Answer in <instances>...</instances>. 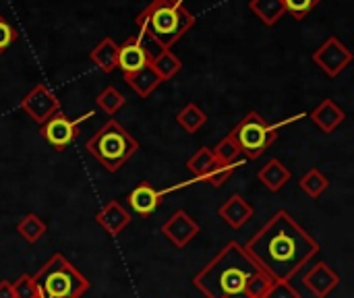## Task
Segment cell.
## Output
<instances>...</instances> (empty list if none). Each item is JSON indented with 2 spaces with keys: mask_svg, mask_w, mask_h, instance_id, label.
<instances>
[{
  "mask_svg": "<svg viewBox=\"0 0 354 298\" xmlns=\"http://www.w3.org/2000/svg\"><path fill=\"white\" fill-rule=\"evenodd\" d=\"M243 247L278 282H290L319 253L317 241L286 209L276 212Z\"/></svg>",
  "mask_w": 354,
  "mask_h": 298,
  "instance_id": "cell-1",
  "label": "cell"
},
{
  "mask_svg": "<svg viewBox=\"0 0 354 298\" xmlns=\"http://www.w3.org/2000/svg\"><path fill=\"white\" fill-rule=\"evenodd\" d=\"M274 282L236 241H230L193 278V286L205 298H266Z\"/></svg>",
  "mask_w": 354,
  "mask_h": 298,
  "instance_id": "cell-2",
  "label": "cell"
},
{
  "mask_svg": "<svg viewBox=\"0 0 354 298\" xmlns=\"http://www.w3.org/2000/svg\"><path fill=\"white\" fill-rule=\"evenodd\" d=\"M135 23L149 52L153 46L162 52L170 50L195 25V15L185 6V0H151L135 17Z\"/></svg>",
  "mask_w": 354,
  "mask_h": 298,
  "instance_id": "cell-3",
  "label": "cell"
},
{
  "mask_svg": "<svg viewBox=\"0 0 354 298\" xmlns=\"http://www.w3.org/2000/svg\"><path fill=\"white\" fill-rule=\"evenodd\" d=\"M33 280L44 298H83L91 288L89 280L62 253H54Z\"/></svg>",
  "mask_w": 354,
  "mask_h": 298,
  "instance_id": "cell-4",
  "label": "cell"
},
{
  "mask_svg": "<svg viewBox=\"0 0 354 298\" xmlns=\"http://www.w3.org/2000/svg\"><path fill=\"white\" fill-rule=\"evenodd\" d=\"M85 147L104 166V170L118 172L137 153L139 143L118 120L112 118L87 141Z\"/></svg>",
  "mask_w": 354,
  "mask_h": 298,
  "instance_id": "cell-5",
  "label": "cell"
},
{
  "mask_svg": "<svg viewBox=\"0 0 354 298\" xmlns=\"http://www.w3.org/2000/svg\"><path fill=\"white\" fill-rule=\"evenodd\" d=\"M230 135L247 160H259L278 141V127L270 124L259 112H249Z\"/></svg>",
  "mask_w": 354,
  "mask_h": 298,
  "instance_id": "cell-6",
  "label": "cell"
},
{
  "mask_svg": "<svg viewBox=\"0 0 354 298\" xmlns=\"http://www.w3.org/2000/svg\"><path fill=\"white\" fill-rule=\"evenodd\" d=\"M19 108H21L33 122H37V124L41 127V124H44L46 120H50L56 112H60V100L56 97V93H54L48 85L39 83V85L31 87V89L23 95V100L19 102Z\"/></svg>",
  "mask_w": 354,
  "mask_h": 298,
  "instance_id": "cell-7",
  "label": "cell"
},
{
  "mask_svg": "<svg viewBox=\"0 0 354 298\" xmlns=\"http://www.w3.org/2000/svg\"><path fill=\"white\" fill-rule=\"evenodd\" d=\"M89 116H93L91 112L89 114H83L81 118H77V120H71V118H66L62 112H56L50 120H46L44 124H41V137L56 149V151H62V149H66L77 137H79V124H81V120H85V118H89Z\"/></svg>",
  "mask_w": 354,
  "mask_h": 298,
  "instance_id": "cell-8",
  "label": "cell"
},
{
  "mask_svg": "<svg viewBox=\"0 0 354 298\" xmlns=\"http://www.w3.org/2000/svg\"><path fill=\"white\" fill-rule=\"evenodd\" d=\"M313 62L328 75V77H338L351 62H353V52L338 39V37H328L315 52H313Z\"/></svg>",
  "mask_w": 354,
  "mask_h": 298,
  "instance_id": "cell-9",
  "label": "cell"
},
{
  "mask_svg": "<svg viewBox=\"0 0 354 298\" xmlns=\"http://www.w3.org/2000/svg\"><path fill=\"white\" fill-rule=\"evenodd\" d=\"M199 230H201L199 224L185 209H176L160 228V232L166 236V241L176 249H185L199 234Z\"/></svg>",
  "mask_w": 354,
  "mask_h": 298,
  "instance_id": "cell-10",
  "label": "cell"
},
{
  "mask_svg": "<svg viewBox=\"0 0 354 298\" xmlns=\"http://www.w3.org/2000/svg\"><path fill=\"white\" fill-rule=\"evenodd\" d=\"M149 60H151V52H149V48H147V44L143 41L141 35H133L122 46H118V64H116V68H120L124 75L147 66Z\"/></svg>",
  "mask_w": 354,
  "mask_h": 298,
  "instance_id": "cell-11",
  "label": "cell"
},
{
  "mask_svg": "<svg viewBox=\"0 0 354 298\" xmlns=\"http://www.w3.org/2000/svg\"><path fill=\"white\" fill-rule=\"evenodd\" d=\"M305 286L309 288V292L315 298H328L338 286H340V276L326 263H315L303 278Z\"/></svg>",
  "mask_w": 354,
  "mask_h": 298,
  "instance_id": "cell-12",
  "label": "cell"
},
{
  "mask_svg": "<svg viewBox=\"0 0 354 298\" xmlns=\"http://www.w3.org/2000/svg\"><path fill=\"white\" fill-rule=\"evenodd\" d=\"M127 201H129V207H131L137 216L147 218V216H151V214L162 205V201H164V191H158V189L151 187L149 183H139V185L131 191V195L127 197Z\"/></svg>",
  "mask_w": 354,
  "mask_h": 298,
  "instance_id": "cell-13",
  "label": "cell"
},
{
  "mask_svg": "<svg viewBox=\"0 0 354 298\" xmlns=\"http://www.w3.org/2000/svg\"><path fill=\"white\" fill-rule=\"evenodd\" d=\"M131 214L127 207H122L118 201H108L97 214H95V224L108 234V236H118L129 224H131Z\"/></svg>",
  "mask_w": 354,
  "mask_h": 298,
  "instance_id": "cell-14",
  "label": "cell"
},
{
  "mask_svg": "<svg viewBox=\"0 0 354 298\" xmlns=\"http://www.w3.org/2000/svg\"><path fill=\"white\" fill-rule=\"evenodd\" d=\"M218 216H220L230 228L241 230V228H245V226L253 220L255 209H253V205H251L245 197L232 195L230 199H226V201L220 205Z\"/></svg>",
  "mask_w": 354,
  "mask_h": 298,
  "instance_id": "cell-15",
  "label": "cell"
},
{
  "mask_svg": "<svg viewBox=\"0 0 354 298\" xmlns=\"http://www.w3.org/2000/svg\"><path fill=\"white\" fill-rule=\"evenodd\" d=\"M311 120L315 122V127L326 133V135H332L344 120H346V114L344 110L334 102V100H324L311 114Z\"/></svg>",
  "mask_w": 354,
  "mask_h": 298,
  "instance_id": "cell-16",
  "label": "cell"
},
{
  "mask_svg": "<svg viewBox=\"0 0 354 298\" xmlns=\"http://www.w3.org/2000/svg\"><path fill=\"white\" fill-rule=\"evenodd\" d=\"M257 178L268 191L278 193L284 185H288V180L292 178V172L280 160L272 158L266 162V166H261V170L257 172Z\"/></svg>",
  "mask_w": 354,
  "mask_h": 298,
  "instance_id": "cell-17",
  "label": "cell"
},
{
  "mask_svg": "<svg viewBox=\"0 0 354 298\" xmlns=\"http://www.w3.org/2000/svg\"><path fill=\"white\" fill-rule=\"evenodd\" d=\"M124 81L129 83V87L139 95V97H149L162 83V79L156 75V71L147 64L135 73H127L124 75Z\"/></svg>",
  "mask_w": 354,
  "mask_h": 298,
  "instance_id": "cell-18",
  "label": "cell"
},
{
  "mask_svg": "<svg viewBox=\"0 0 354 298\" xmlns=\"http://www.w3.org/2000/svg\"><path fill=\"white\" fill-rule=\"evenodd\" d=\"M91 60L93 64L104 71V73H112L118 64V44L112 37H104L93 50H91Z\"/></svg>",
  "mask_w": 354,
  "mask_h": 298,
  "instance_id": "cell-19",
  "label": "cell"
},
{
  "mask_svg": "<svg viewBox=\"0 0 354 298\" xmlns=\"http://www.w3.org/2000/svg\"><path fill=\"white\" fill-rule=\"evenodd\" d=\"M149 66L156 71V75H158V77L162 79V83H164V81H170L172 77H176V75L180 73L183 62H180V58H178L174 52L162 50L160 54H156V56L149 60Z\"/></svg>",
  "mask_w": 354,
  "mask_h": 298,
  "instance_id": "cell-20",
  "label": "cell"
},
{
  "mask_svg": "<svg viewBox=\"0 0 354 298\" xmlns=\"http://www.w3.org/2000/svg\"><path fill=\"white\" fill-rule=\"evenodd\" d=\"M249 8L270 27L286 15L282 0H249Z\"/></svg>",
  "mask_w": 354,
  "mask_h": 298,
  "instance_id": "cell-21",
  "label": "cell"
},
{
  "mask_svg": "<svg viewBox=\"0 0 354 298\" xmlns=\"http://www.w3.org/2000/svg\"><path fill=\"white\" fill-rule=\"evenodd\" d=\"M17 232L19 236L29 243V245H35L37 241H41L48 232V226L46 222L37 216V214H27L19 224H17Z\"/></svg>",
  "mask_w": 354,
  "mask_h": 298,
  "instance_id": "cell-22",
  "label": "cell"
},
{
  "mask_svg": "<svg viewBox=\"0 0 354 298\" xmlns=\"http://www.w3.org/2000/svg\"><path fill=\"white\" fill-rule=\"evenodd\" d=\"M176 122L183 127V131H187L189 135H195V133L207 122V114H205L197 104H187V106L176 114Z\"/></svg>",
  "mask_w": 354,
  "mask_h": 298,
  "instance_id": "cell-23",
  "label": "cell"
},
{
  "mask_svg": "<svg viewBox=\"0 0 354 298\" xmlns=\"http://www.w3.org/2000/svg\"><path fill=\"white\" fill-rule=\"evenodd\" d=\"M299 187H301V191H303L307 197H311V199H319V197L330 189V180H328V176H326L322 170L311 168V170L301 178Z\"/></svg>",
  "mask_w": 354,
  "mask_h": 298,
  "instance_id": "cell-24",
  "label": "cell"
},
{
  "mask_svg": "<svg viewBox=\"0 0 354 298\" xmlns=\"http://www.w3.org/2000/svg\"><path fill=\"white\" fill-rule=\"evenodd\" d=\"M214 153H212V147H199L189 160H187V170L195 176V180H203L207 170L212 168L214 164Z\"/></svg>",
  "mask_w": 354,
  "mask_h": 298,
  "instance_id": "cell-25",
  "label": "cell"
},
{
  "mask_svg": "<svg viewBox=\"0 0 354 298\" xmlns=\"http://www.w3.org/2000/svg\"><path fill=\"white\" fill-rule=\"evenodd\" d=\"M95 104H97V108L102 112H106L108 116H114L120 108H124L127 100H124V95L116 87L110 85V87H106V89L100 91V95L95 97Z\"/></svg>",
  "mask_w": 354,
  "mask_h": 298,
  "instance_id": "cell-26",
  "label": "cell"
},
{
  "mask_svg": "<svg viewBox=\"0 0 354 298\" xmlns=\"http://www.w3.org/2000/svg\"><path fill=\"white\" fill-rule=\"evenodd\" d=\"M214 153V160L216 162H222V164H236L239 162V156H241V149H239V143L232 139V135L228 133L224 139L218 141V145L212 149Z\"/></svg>",
  "mask_w": 354,
  "mask_h": 298,
  "instance_id": "cell-27",
  "label": "cell"
},
{
  "mask_svg": "<svg viewBox=\"0 0 354 298\" xmlns=\"http://www.w3.org/2000/svg\"><path fill=\"white\" fill-rule=\"evenodd\" d=\"M236 166H241V164H239V162H236V164H222V162H214V164H212V168L207 170V174H205V178H203V180H207L212 187L220 189V187H224V185L230 180V176L234 174Z\"/></svg>",
  "mask_w": 354,
  "mask_h": 298,
  "instance_id": "cell-28",
  "label": "cell"
},
{
  "mask_svg": "<svg viewBox=\"0 0 354 298\" xmlns=\"http://www.w3.org/2000/svg\"><path fill=\"white\" fill-rule=\"evenodd\" d=\"M12 290H15V298H39V288L33 280L31 274H23L17 278V282H12Z\"/></svg>",
  "mask_w": 354,
  "mask_h": 298,
  "instance_id": "cell-29",
  "label": "cell"
},
{
  "mask_svg": "<svg viewBox=\"0 0 354 298\" xmlns=\"http://www.w3.org/2000/svg\"><path fill=\"white\" fill-rule=\"evenodd\" d=\"M282 2H284L286 12H290L297 21L305 19L319 4V0H282Z\"/></svg>",
  "mask_w": 354,
  "mask_h": 298,
  "instance_id": "cell-30",
  "label": "cell"
},
{
  "mask_svg": "<svg viewBox=\"0 0 354 298\" xmlns=\"http://www.w3.org/2000/svg\"><path fill=\"white\" fill-rule=\"evenodd\" d=\"M266 298H301L299 290L290 284V282H274L270 292L266 295Z\"/></svg>",
  "mask_w": 354,
  "mask_h": 298,
  "instance_id": "cell-31",
  "label": "cell"
},
{
  "mask_svg": "<svg viewBox=\"0 0 354 298\" xmlns=\"http://www.w3.org/2000/svg\"><path fill=\"white\" fill-rule=\"evenodd\" d=\"M17 35H19L17 29L4 17H0V54L10 48V44L17 39Z\"/></svg>",
  "mask_w": 354,
  "mask_h": 298,
  "instance_id": "cell-32",
  "label": "cell"
},
{
  "mask_svg": "<svg viewBox=\"0 0 354 298\" xmlns=\"http://www.w3.org/2000/svg\"><path fill=\"white\" fill-rule=\"evenodd\" d=\"M0 298H15L12 282H8V280H0Z\"/></svg>",
  "mask_w": 354,
  "mask_h": 298,
  "instance_id": "cell-33",
  "label": "cell"
},
{
  "mask_svg": "<svg viewBox=\"0 0 354 298\" xmlns=\"http://www.w3.org/2000/svg\"><path fill=\"white\" fill-rule=\"evenodd\" d=\"M39 298H44V297H39Z\"/></svg>",
  "mask_w": 354,
  "mask_h": 298,
  "instance_id": "cell-34",
  "label": "cell"
}]
</instances>
